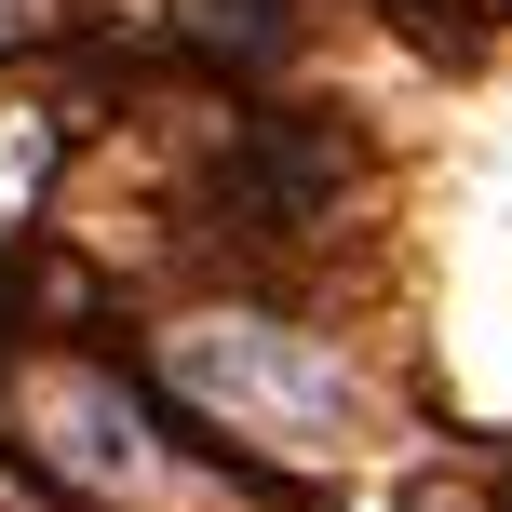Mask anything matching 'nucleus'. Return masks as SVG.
I'll return each instance as SVG.
<instances>
[{
    "label": "nucleus",
    "mask_w": 512,
    "mask_h": 512,
    "mask_svg": "<svg viewBox=\"0 0 512 512\" xmlns=\"http://www.w3.org/2000/svg\"><path fill=\"white\" fill-rule=\"evenodd\" d=\"M176 378L203 391V405L256 418V432H283V445L351 432V378H337V351H310V337H283V324H203V337H176Z\"/></svg>",
    "instance_id": "obj_1"
}]
</instances>
